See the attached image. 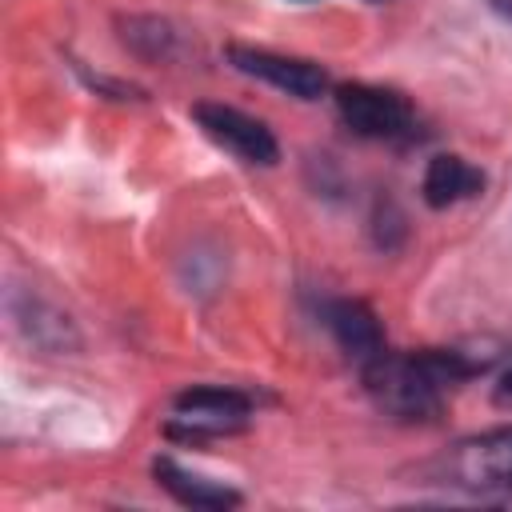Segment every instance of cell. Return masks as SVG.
<instances>
[{
    "mask_svg": "<svg viewBox=\"0 0 512 512\" xmlns=\"http://www.w3.org/2000/svg\"><path fill=\"white\" fill-rule=\"evenodd\" d=\"M484 188V172L472 168L464 156H432L424 168V200L432 208H452L460 200H472Z\"/></svg>",
    "mask_w": 512,
    "mask_h": 512,
    "instance_id": "9",
    "label": "cell"
},
{
    "mask_svg": "<svg viewBox=\"0 0 512 512\" xmlns=\"http://www.w3.org/2000/svg\"><path fill=\"white\" fill-rule=\"evenodd\" d=\"M252 412V400L236 388H216V384H200L188 388L172 400V424L168 436L180 440H204V436H224V432H240L244 420Z\"/></svg>",
    "mask_w": 512,
    "mask_h": 512,
    "instance_id": "2",
    "label": "cell"
},
{
    "mask_svg": "<svg viewBox=\"0 0 512 512\" xmlns=\"http://www.w3.org/2000/svg\"><path fill=\"white\" fill-rule=\"evenodd\" d=\"M492 400H496V408H512V368L496 380V388H492Z\"/></svg>",
    "mask_w": 512,
    "mask_h": 512,
    "instance_id": "11",
    "label": "cell"
},
{
    "mask_svg": "<svg viewBox=\"0 0 512 512\" xmlns=\"http://www.w3.org/2000/svg\"><path fill=\"white\" fill-rule=\"evenodd\" d=\"M228 64L244 76H256L296 100H320L328 92V72L312 60L300 56H280L268 48H248V44H228Z\"/></svg>",
    "mask_w": 512,
    "mask_h": 512,
    "instance_id": "6",
    "label": "cell"
},
{
    "mask_svg": "<svg viewBox=\"0 0 512 512\" xmlns=\"http://www.w3.org/2000/svg\"><path fill=\"white\" fill-rule=\"evenodd\" d=\"M152 476H156V484H160L168 496H176V500L188 504V508H236V504H240V492H236V488L216 484V480H204V476L188 472L184 464H176L172 456H160V460L152 464Z\"/></svg>",
    "mask_w": 512,
    "mask_h": 512,
    "instance_id": "8",
    "label": "cell"
},
{
    "mask_svg": "<svg viewBox=\"0 0 512 512\" xmlns=\"http://www.w3.org/2000/svg\"><path fill=\"white\" fill-rule=\"evenodd\" d=\"M492 4V12H500L504 20H512V0H488Z\"/></svg>",
    "mask_w": 512,
    "mask_h": 512,
    "instance_id": "12",
    "label": "cell"
},
{
    "mask_svg": "<svg viewBox=\"0 0 512 512\" xmlns=\"http://www.w3.org/2000/svg\"><path fill=\"white\" fill-rule=\"evenodd\" d=\"M192 116L204 128V136L212 144H220L224 152H232L236 160L264 164V168L280 160V144H276V136L268 132L264 120H256L240 108H228V104H196Z\"/></svg>",
    "mask_w": 512,
    "mask_h": 512,
    "instance_id": "5",
    "label": "cell"
},
{
    "mask_svg": "<svg viewBox=\"0 0 512 512\" xmlns=\"http://www.w3.org/2000/svg\"><path fill=\"white\" fill-rule=\"evenodd\" d=\"M336 112L364 140H400L412 132V108L392 88L340 84L336 88Z\"/></svg>",
    "mask_w": 512,
    "mask_h": 512,
    "instance_id": "3",
    "label": "cell"
},
{
    "mask_svg": "<svg viewBox=\"0 0 512 512\" xmlns=\"http://www.w3.org/2000/svg\"><path fill=\"white\" fill-rule=\"evenodd\" d=\"M444 476L468 492L508 488L512 484V428H492V432L460 440L444 460Z\"/></svg>",
    "mask_w": 512,
    "mask_h": 512,
    "instance_id": "4",
    "label": "cell"
},
{
    "mask_svg": "<svg viewBox=\"0 0 512 512\" xmlns=\"http://www.w3.org/2000/svg\"><path fill=\"white\" fill-rule=\"evenodd\" d=\"M496 352L472 348H424V352H376L364 360V388L372 404L392 420H432L444 408V388L484 372Z\"/></svg>",
    "mask_w": 512,
    "mask_h": 512,
    "instance_id": "1",
    "label": "cell"
},
{
    "mask_svg": "<svg viewBox=\"0 0 512 512\" xmlns=\"http://www.w3.org/2000/svg\"><path fill=\"white\" fill-rule=\"evenodd\" d=\"M324 324L332 332V340L352 356V360H372L376 352H384V332L380 320L372 316L368 304L360 300H328L324 304Z\"/></svg>",
    "mask_w": 512,
    "mask_h": 512,
    "instance_id": "7",
    "label": "cell"
},
{
    "mask_svg": "<svg viewBox=\"0 0 512 512\" xmlns=\"http://www.w3.org/2000/svg\"><path fill=\"white\" fill-rule=\"evenodd\" d=\"M120 36L136 56H164L172 48V28L156 16H128Z\"/></svg>",
    "mask_w": 512,
    "mask_h": 512,
    "instance_id": "10",
    "label": "cell"
}]
</instances>
